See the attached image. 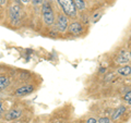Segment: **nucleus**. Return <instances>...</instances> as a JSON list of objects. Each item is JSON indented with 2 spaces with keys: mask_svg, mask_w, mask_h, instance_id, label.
<instances>
[{
  "mask_svg": "<svg viewBox=\"0 0 131 123\" xmlns=\"http://www.w3.org/2000/svg\"><path fill=\"white\" fill-rule=\"evenodd\" d=\"M42 16H43V21L46 25H51V24L55 22L54 10H52V7L50 6V3L47 2V1H43Z\"/></svg>",
  "mask_w": 131,
  "mask_h": 123,
  "instance_id": "nucleus-1",
  "label": "nucleus"
},
{
  "mask_svg": "<svg viewBox=\"0 0 131 123\" xmlns=\"http://www.w3.org/2000/svg\"><path fill=\"white\" fill-rule=\"evenodd\" d=\"M59 6L62 9L64 15L70 16V18H74L77 15V8L73 3V0H57Z\"/></svg>",
  "mask_w": 131,
  "mask_h": 123,
  "instance_id": "nucleus-2",
  "label": "nucleus"
},
{
  "mask_svg": "<svg viewBox=\"0 0 131 123\" xmlns=\"http://www.w3.org/2000/svg\"><path fill=\"white\" fill-rule=\"evenodd\" d=\"M9 16H10L12 23L18 24L20 21H21V16H22L21 7H20L19 5H16V3H13L9 9Z\"/></svg>",
  "mask_w": 131,
  "mask_h": 123,
  "instance_id": "nucleus-3",
  "label": "nucleus"
},
{
  "mask_svg": "<svg viewBox=\"0 0 131 123\" xmlns=\"http://www.w3.org/2000/svg\"><path fill=\"white\" fill-rule=\"evenodd\" d=\"M68 26H69V22H68V18L67 15L64 14H60L58 16V20H57V24H56V27L60 33H64L66 31L68 30Z\"/></svg>",
  "mask_w": 131,
  "mask_h": 123,
  "instance_id": "nucleus-4",
  "label": "nucleus"
},
{
  "mask_svg": "<svg viewBox=\"0 0 131 123\" xmlns=\"http://www.w3.org/2000/svg\"><path fill=\"white\" fill-rule=\"evenodd\" d=\"M130 61V52L127 49H122L119 51L117 58H116V63L118 64H127Z\"/></svg>",
  "mask_w": 131,
  "mask_h": 123,
  "instance_id": "nucleus-5",
  "label": "nucleus"
},
{
  "mask_svg": "<svg viewBox=\"0 0 131 123\" xmlns=\"http://www.w3.org/2000/svg\"><path fill=\"white\" fill-rule=\"evenodd\" d=\"M34 92V86L32 85H25V86H21L15 91V96L18 97H23V96H27L31 93Z\"/></svg>",
  "mask_w": 131,
  "mask_h": 123,
  "instance_id": "nucleus-6",
  "label": "nucleus"
},
{
  "mask_svg": "<svg viewBox=\"0 0 131 123\" xmlns=\"http://www.w3.org/2000/svg\"><path fill=\"white\" fill-rule=\"evenodd\" d=\"M68 30L72 35H81L83 33V25L80 22H73L68 26Z\"/></svg>",
  "mask_w": 131,
  "mask_h": 123,
  "instance_id": "nucleus-7",
  "label": "nucleus"
},
{
  "mask_svg": "<svg viewBox=\"0 0 131 123\" xmlns=\"http://www.w3.org/2000/svg\"><path fill=\"white\" fill-rule=\"evenodd\" d=\"M21 116H22V111H21V110L13 109V110H11V111L7 112L6 116H5V118H6L7 121H13V120H16V119H19Z\"/></svg>",
  "mask_w": 131,
  "mask_h": 123,
  "instance_id": "nucleus-8",
  "label": "nucleus"
},
{
  "mask_svg": "<svg viewBox=\"0 0 131 123\" xmlns=\"http://www.w3.org/2000/svg\"><path fill=\"white\" fill-rule=\"evenodd\" d=\"M126 110H127V108L126 107H124V106H120V107H118V109H116L114 111V113H113V117H112V119L114 121H117L118 119H119L122 114H124L125 112H126Z\"/></svg>",
  "mask_w": 131,
  "mask_h": 123,
  "instance_id": "nucleus-9",
  "label": "nucleus"
},
{
  "mask_svg": "<svg viewBox=\"0 0 131 123\" xmlns=\"http://www.w3.org/2000/svg\"><path fill=\"white\" fill-rule=\"evenodd\" d=\"M117 72L122 76H129L130 73H131V68H130L129 64H124L121 68H119L117 70Z\"/></svg>",
  "mask_w": 131,
  "mask_h": 123,
  "instance_id": "nucleus-10",
  "label": "nucleus"
},
{
  "mask_svg": "<svg viewBox=\"0 0 131 123\" xmlns=\"http://www.w3.org/2000/svg\"><path fill=\"white\" fill-rule=\"evenodd\" d=\"M73 3H74L77 10L83 11L85 9V0H73Z\"/></svg>",
  "mask_w": 131,
  "mask_h": 123,
  "instance_id": "nucleus-11",
  "label": "nucleus"
},
{
  "mask_svg": "<svg viewBox=\"0 0 131 123\" xmlns=\"http://www.w3.org/2000/svg\"><path fill=\"white\" fill-rule=\"evenodd\" d=\"M9 85V79L6 76H0V91L6 88Z\"/></svg>",
  "mask_w": 131,
  "mask_h": 123,
  "instance_id": "nucleus-12",
  "label": "nucleus"
},
{
  "mask_svg": "<svg viewBox=\"0 0 131 123\" xmlns=\"http://www.w3.org/2000/svg\"><path fill=\"white\" fill-rule=\"evenodd\" d=\"M125 100L127 101V104H128V105H130L131 104V92L130 91H128V92H127V94H126V95H125Z\"/></svg>",
  "mask_w": 131,
  "mask_h": 123,
  "instance_id": "nucleus-13",
  "label": "nucleus"
},
{
  "mask_svg": "<svg viewBox=\"0 0 131 123\" xmlns=\"http://www.w3.org/2000/svg\"><path fill=\"white\" fill-rule=\"evenodd\" d=\"M97 123H110V119L106 118V117H103V118H101L100 120L97 121Z\"/></svg>",
  "mask_w": 131,
  "mask_h": 123,
  "instance_id": "nucleus-14",
  "label": "nucleus"
},
{
  "mask_svg": "<svg viewBox=\"0 0 131 123\" xmlns=\"http://www.w3.org/2000/svg\"><path fill=\"white\" fill-rule=\"evenodd\" d=\"M86 123H97V120L95 118H90L89 120L86 121Z\"/></svg>",
  "mask_w": 131,
  "mask_h": 123,
  "instance_id": "nucleus-15",
  "label": "nucleus"
},
{
  "mask_svg": "<svg viewBox=\"0 0 131 123\" xmlns=\"http://www.w3.org/2000/svg\"><path fill=\"white\" fill-rule=\"evenodd\" d=\"M44 0H32V2L34 3V5H40V3H43Z\"/></svg>",
  "mask_w": 131,
  "mask_h": 123,
  "instance_id": "nucleus-16",
  "label": "nucleus"
},
{
  "mask_svg": "<svg viewBox=\"0 0 131 123\" xmlns=\"http://www.w3.org/2000/svg\"><path fill=\"white\" fill-rule=\"evenodd\" d=\"M3 112V107H2V104L0 102V113H2Z\"/></svg>",
  "mask_w": 131,
  "mask_h": 123,
  "instance_id": "nucleus-17",
  "label": "nucleus"
},
{
  "mask_svg": "<svg viewBox=\"0 0 131 123\" xmlns=\"http://www.w3.org/2000/svg\"><path fill=\"white\" fill-rule=\"evenodd\" d=\"M6 3V0H0V6H3Z\"/></svg>",
  "mask_w": 131,
  "mask_h": 123,
  "instance_id": "nucleus-18",
  "label": "nucleus"
},
{
  "mask_svg": "<svg viewBox=\"0 0 131 123\" xmlns=\"http://www.w3.org/2000/svg\"><path fill=\"white\" fill-rule=\"evenodd\" d=\"M20 1H21V2H23V3H27L28 1H30V0H20Z\"/></svg>",
  "mask_w": 131,
  "mask_h": 123,
  "instance_id": "nucleus-19",
  "label": "nucleus"
},
{
  "mask_svg": "<svg viewBox=\"0 0 131 123\" xmlns=\"http://www.w3.org/2000/svg\"><path fill=\"white\" fill-rule=\"evenodd\" d=\"M52 123H59V122H52Z\"/></svg>",
  "mask_w": 131,
  "mask_h": 123,
  "instance_id": "nucleus-20",
  "label": "nucleus"
}]
</instances>
